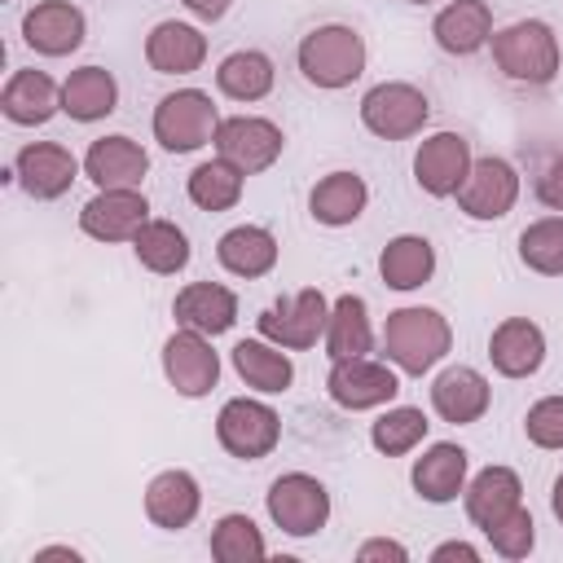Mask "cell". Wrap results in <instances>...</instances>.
<instances>
[{
	"label": "cell",
	"instance_id": "1",
	"mask_svg": "<svg viewBox=\"0 0 563 563\" xmlns=\"http://www.w3.org/2000/svg\"><path fill=\"white\" fill-rule=\"evenodd\" d=\"M383 352L400 374L422 378L453 352V325L440 308L405 303L383 321Z\"/></svg>",
	"mask_w": 563,
	"mask_h": 563
},
{
	"label": "cell",
	"instance_id": "2",
	"mask_svg": "<svg viewBox=\"0 0 563 563\" xmlns=\"http://www.w3.org/2000/svg\"><path fill=\"white\" fill-rule=\"evenodd\" d=\"M493 62L506 79L523 84V88H545L559 79L563 70V48H559V35L550 22L541 18H519L510 26H497L493 40Z\"/></svg>",
	"mask_w": 563,
	"mask_h": 563
},
{
	"label": "cell",
	"instance_id": "3",
	"mask_svg": "<svg viewBox=\"0 0 563 563\" xmlns=\"http://www.w3.org/2000/svg\"><path fill=\"white\" fill-rule=\"evenodd\" d=\"M365 62H369V48H365V35L356 26H343V22H325V26H312L299 48H295V66L299 75L321 88V92H339V88H352L361 75H365Z\"/></svg>",
	"mask_w": 563,
	"mask_h": 563
},
{
	"label": "cell",
	"instance_id": "4",
	"mask_svg": "<svg viewBox=\"0 0 563 563\" xmlns=\"http://www.w3.org/2000/svg\"><path fill=\"white\" fill-rule=\"evenodd\" d=\"M150 128H154V141L167 154H194V150H202V145L216 141L220 114H216L211 92H202V88H176V92L158 97Z\"/></svg>",
	"mask_w": 563,
	"mask_h": 563
},
{
	"label": "cell",
	"instance_id": "5",
	"mask_svg": "<svg viewBox=\"0 0 563 563\" xmlns=\"http://www.w3.org/2000/svg\"><path fill=\"white\" fill-rule=\"evenodd\" d=\"M427 119H431L427 92L405 79H383L361 97V128L378 141H409L427 128Z\"/></svg>",
	"mask_w": 563,
	"mask_h": 563
},
{
	"label": "cell",
	"instance_id": "6",
	"mask_svg": "<svg viewBox=\"0 0 563 563\" xmlns=\"http://www.w3.org/2000/svg\"><path fill=\"white\" fill-rule=\"evenodd\" d=\"M264 510L286 537H317L330 523V488L308 471H286L268 484Z\"/></svg>",
	"mask_w": 563,
	"mask_h": 563
},
{
	"label": "cell",
	"instance_id": "7",
	"mask_svg": "<svg viewBox=\"0 0 563 563\" xmlns=\"http://www.w3.org/2000/svg\"><path fill=\"white\" fill-rule=\"evenodd\" d=\"M325 325H330V299L317 290V286H303L277 303H268L260 317H255V330L286 347V352H308L325 339Z\"/></svg>",
	"mask_w": 563,
	"mask_h": 563
},
{
	"label": "cell",
	"instance_id": "8",
	"mask_svg": "<svg viewBox=\"0 0 563 563\" xmlns=\"http://www.w3.org/2000/svg\"><path fill=\"white\" fill-rule=\"evenodd\" d=\"M216 440L238 462H260L282 444V418L255 396H233L216 413Z\"/></svg>",
	"mask_w": 563,
	"mask_h": 563
},
{
	"label": "cell",
	"instance_id": "9",
	"mask_svg": "<svg viewBox=\"0 0 563 563\" xmlns=\"http://www.w3.org/2000/svg\"><path fill=\"white\" fill-rule=\"evenodd\" d=\"M400 391V374L391 361H369V356H343V361H330V374H325V396L347 409V413H361V409H387Z\"/></svg>",
	"mask_w": 563,
	"mask_h": 563
},
{
	"label": "cell",
	"instance_id": "10",
	"mask_svg": "<svg viewBox=\"0 0 563 563\" xmlns=\"http://www.w3.org/2000/svg\"><path fill=\"white\" fill-rule=\"evenodd\" d=\"M519 189H523L519 167L510 158H501V154H484V158L471 163V172H466V180H462V189L453 198H457V211L466 220L488 224V220H501V216L515 211Z\"/></svg>",
	"mask_w": 563,
	"mask_h": 563
},
{
	"label": "cell",
	"instance_id": "11",
	"mask_svg": "<svg viewBox=\"0 0 563 563\" xmlns=\"http://www.w3.org/2000/svg\"><path fill=\"white\" fill-rule=\"evenodd\" d=\"M211 145H216V154L229 158L242 176H260V172H268V167L282 158L286 132H282L273 119H264V114H229V119H220Z\"/></svg>",
	"mask_w": 563,
	"mask_h": 563
},
{
	"label": "cell",
	"instance_id": "12",
	"mask_svg": "<svg viewBox=\"0 0 563 563\" xmlns=\"http://www.w3.org/2000/svg\"><path fill=\"white\" fill-rule=\"evenodd\" d=\"M163 378L172 383L176 396L202 400L220 383V352L211 347V334L198 330H172L163 339Z\"/></svg>",
	"mask_w": 563,
	"mask_h": 563
},
{
	"label": "cell",
	"instance_id": "13",
	"mask_svg": "<svg viewBox=\"0 0 563 563\" xmlns=\"http://www.w3.org/2000/svg\"><path fill=\"white\" fill-rule=\"evenodd\" d=\"M475 154L462 132H431L413 150V185L427 198H453L471 172Z\"/></svg>",
	"mask_w": 563,
	"mask_h": 563
},
{
	"label": "cell",
	"instance_id": "14",
	"mask_svg": "<svg viewBox=\"0 0 563 563\" xmlns=\"http://www.w3.org/2000/svg\"><path fill=\"white\" fill-rule=\"evenodd\" d=\"M79 172H84V163L66 145H57V141H31L13 158V180L35 202H53V198L70 194V185L79 180Z\"/></svg>",
	"mask_w": 563,
	"mask_h": 563
},
{
	"label": "cell",
	"instance_id": "15",
	"mask_svg": "<svg viewBox=\"0 0 563 563\" xmlns=\"http://www.w3.org/2000/svg\"><path fill=\"white\" fill-rule=\"evenodd\" d=\"M150 220V198L141 189H97L79 207V229L92 242H132Z\"/></svg>",
	"mask_w": 563,
	"mask_h": 563
},
{
	"label": "cell",
	"instance_id": "16",
	"mask_svg": "<svg viewBox=\"0 0 563 563\" xmlns=\"http://www.w3.org/2000/svg\"><path fill=\"white\" fill-rule=\"evenodd\" d=\"M88 35V18L70 0H40L22 13V40L40 57H70Z\"/></svg>",
	"mask_w": 563,
	"mask_h": 563
},
{
	"label": "cell",
	"instance_id": "17",
	"mask_svg": "<svg viewBox=\"0 0 563 563\" xmlns=\"http://www.w3.org/2000/svg\"><path fill=\"white\" fill-rule=\"evenodd\" d=\"M488 405H493V383L475 365H444L431 378V409L440 422L471 427L488 413Z\"/></svg>",
	"mask_w": 563,
	"mask_h": 563
},
{
	"label": "cell",
	"instance_id": "18",
	"mask_svg": "<svg viewBox=\"0 0 563 563\" xmlns=\"http://www.w3.org/2000/svg\"><path fill=\"white\" fill-rule=\"evenodd\" d=\"M466 479H471V453H466L462 444H453V440L427 444L422 457H413V466H409L413 493H418L422 501H431V506L457 501L462 488H466Z\"/></svg>",
	"mask_w": 563,
	"mask_h": 563
},
{
	"label": "cell",
	"instance_id": "19",
	"mask_svg": "<svg viewBox=\"0 0 563 563\" xmlns=\"http://www.w3.org/2000/svg\"><path fill=\"white\" fill-rule=\"evenodd\" d=\"M150 172V154L141 141L123 136V132H110V136H97L84 154V176L97 185V189H141Z\"/></svg>",
	"mask_w": 563,
	"mask_h": 563
},
{
	"label": "cell",
	"instance_id": "20",
	"mask_svg": "<svg viewBox=\"0 0 563 563\" xmlns=\"http://www.w3.org/2000/svg\"><path fill=\"white\" fill-rule=\"evenodd\" d=\"M202 510V484L194 471L185 466H172V471H158L150 484H145V519L163 532H180L198 519Z\"/></svg>",
	"mask_w": 563,
	"mask_h": 563
},
{
	"label": "cell",
	"instance_id": "21",
	"mask_svg": "<svg viewBox=\"0 0 563 563\" xmlns=\"http://www.w3.org/2000/svg\"><path fill=\"white\" fill-rule=\"evenodd\" d=\"M488 361L501 378H532L545 365V330L532 317H506L488 334Z\"/></svg>",
	"mask_w": 563,
	"mask_h": 563
},
{
	"label": "cell",
	"instance_id": "22",
	"mask_svg": "<svg viewBox=\"0 0 563 563\" xmlns=\"http://www.w3.org/2000/svg\"><path fill=\"white\" fill-rule=\"evenodd\" d=\"M493 9L488 0H449L435 18H431V40L440 53L449 57H475L479 48H488L493 40Z\"/></svg>",
	"mask_w": 563,
	"mask_h": 563
},
{
	"label": "cell",
	"instance_id": "23",
	"mask_svg": "<svg viewBox=\"0 0 563 563\" xmlns=\"http://www.w3.org/2000/svg\"><path fill=\"white\" fill-rule=\"evenodd\" d=\"M172 317H176V325L216 339V334L238 325V295L224 282H189V286L176 290Z\"/></svg>",
	"mask_w": 563,
	"mask_h": 563
},
{
	"label": "cell",
	"instance_id": "24",
	"mask_svg": "<svg viewBox=\"0 0 563 563\" xmlns=\"http://www.w3.org/2000/svg\"><path fill=\"white\" fill-rule=\"evenodd\" d=\"M145 62H150V70H158V75H194V70H202V62H207V35H202L194 22L163 18V22H154L150 35H145Z\"/></svg>",
	"mask_w": 563,
	"mask_h": 563
},
{
	"label": "cell",
	"instance_id": "25",
	"mask_svg": "<svg viewBox=\"0 0 563 563\" xmlns=\"http://www.w3.org/2000/svg\"><path fill=\"white\" fill-rule=\"evenodd\" d=\"M62 110V84L44 70H13L0 88V114L18 128H44Z\"/></svg>",
	"mask_w": 563,
	"mask_h": 563
},
{
	"label": "cell",
	"instance_id": "26",
	"mask_svg": "<svg viewBox=\"0 0 563 563\" xmlns=\"http://www.w3.org/2000/svg\"><path fill=\"white\" fill-rule=\"evenodd\" d=\"M462 501H466V519L484 532V528H493L497 519H506L515 506H523V479H519V471L493 462V466H484V471H475V475L466 479Z\"/></svg>",
	"mask_w": 563,
	"mask_h": 563
},
{
	"label": "cell",
	"instance_id": "27",
	"mask_svg": "<svg viewBox=\"0 0 563 563\" xmlns=\"http://www.w3.org/2000/svg\"><path fill=\"white\" fill-rule=\"evenodd\" d=\"M369 207V185L361 172H325L312 194H308V216L325 229H347L365 216Z\"/></svg>",
	"mask_w": 563,
	"mask_h": 563
},
{
	"label": "cell",
	"instance_id": "28",
	"mask_svg": "<svg viewBox=\"0 0 563 563\" xmlns=\"http://www.w3.org/2000/svg\"><path fill=\"white\" fill-rule=\"evenodd\" d=\"M277 255H282V246H277L273 229H264V224H233L216 242L220 268L233 273V277H246V282L268 277L277 268Z\"/></svg>",
	"mask_w": 563,
	"mask_h": 563
},
{
	"label": "cell",
	"instance_id": "29",
	"mask_svg": "<svg viewBox=\"0 0 563 563\" xmlns=\"http://www.w3.org/2000/svg\"><path fill=\"white\" fill-rule=\"evenodd\" d=\"M229 361H233L238 378H242L251 391H260V396H282V391H290V383H295V361H290V352L277 347V343H268L264 334L233 343Z\"/></svg>",
	"mask_w": 563,
	"mask_h": 563
},
{
	"label": "cell",
	"instance_id": "30",
	"mask_svg": "<svg viewBox=\"0 0 563 563\" xmlns=\"http://www.w3.org/2000/svg\"><path fill=\"white\" fill-rule=\"evenodd\" d=\"M378 277L387 290H422L435 277V246L422 233H396L383 251H378Z\"/></svg>",
	"mask_w": 563,
	"mask_h": 563
},
{
	"label": "cell",
	"instance_id": "31",
	"mask_svg": "<svg viewBox=\"0 0 563 563\" xmlns=\"http://www.w3.org/2000/svg\"><path fill=\"white\" fill-rule=\"evenodd\" d=\"M119 110V79L106 66H79L62 79V114L75 123H97Z\"/></svg>",
	"mask_w": 563,
	"mask_h": 563
},
{
	"label": "cell",
	"instance_id": "32",
	"mask_svg": "<svg viewBox=\"0 0 563 563\" xmlns=\"http://www.w3.org/2000/svg\"><path fill=\"white\" fill-rule=\"evenodd\" d=\"M277 84V70H273V57L260 53V48H233L229 57H220L216 66V88L229 97V101H264Z\"/></svg>",
	"mask_w": 563,
	"mask_h": 563
},
{
	"label": "cell",
	"instance_id": "33",
	"mask_svg": "<svg viewBox=\"0 0 563 563\" xmlns=\"http://www.w3.org/2000/svg\"><path fill=\"white\" fill-rule=\"evenodd\" d=\"M132 255L154 277H176L194 251H189V233L176 220H145L132 238Z\"/></svg>",
	"mask_w": 563,
	"mask_h": 563
},
{
	"label": "cell",
	"instance_id": "34",
	"mask_svg": "<svg viewBox=\"0 0 563 563\" xmlns=\"http://www.w3.org/2000/svg\"><path fill=\"white\" fill-rule=\"evenodd\" d=\"M325 356L343 361V356H369L374 347V325H369V303L361 295H339L330 303V325H325Z\"/></svg>",
	"mask_w": 563,
	"mask_h": 563
},
{
	"label": "cell",
	"instance_id": "35",
	"mask_svg": "<svg viewBox=\"0 0 563 563\" xmlns=\"http://www.w3.org/2000/svg\"><path fill=\"white\" fill-rule=\"evenodd\" d=\"M242 189H246V176L229 163V158H202L189 176H185V194L198 211H233L242 202Z\"/></svg>",
	"mask_w": 563,
	"mask_h": 563
},
{
	"label": "cell",
	"instance_id": "36",
	"mask_svg": "<svg viewBox=\"0 0 563 563\" xmlns=\"http://www.w3.org/2000/svg\"><path fill=\"white\" fill-rule=\"evenodd\" d=\"M427 431H431V422H427V413L418 405H387L369 422V444L383 457H405L427 440Z\"/></svg>",
	"mask_w": 563,
	"mask_h": 563
},
{
	"label": "cell",
	"instance_id": "37",
	"mask_svg": "<svg viewBox=\"0 0 563 563\" xmlns=\"http://www.w3.org/2000/svg\"><path fill=\"white\" fill-rule=\"evenodd\" d=\"M268 554V541L260 532V523L242 510H229L211 523V559L220 563H255Z\"/></svg>",
	"mask_w": 563,
	"mask_h": 563
},
{
	"label": "cell",
	"instance_id": "38",
	"mask_svg": "<svg viewBox=\"0 0 563 563\" xmlns=\"http://www.w3.org/2000/svg\"><path fill=\"white\" fill-rule=\"evenodd\" d=\"M519 264L537 277H563V216H541L519 233Z\"/></svg>",
	"mask_w": 563,
	"mask_h": 563
},
{
	"label": "cell",
	"instance_id": "39",
	"mask_svg": "<svg viewBox=\"0 0 563 563\" xmlns=\"http://www.w3.org/2000/svg\"><path fill=\"white\" fill-rule=\"evenodd\" d=\"M484 537H488V545H493V554H501V559H528L532 550H537V523H532V510L528 506H515L506 519H497L493 528H484Z\"/></svg>",
	"mask_w": 563,
	"mask_h": 563
},
{
	"label": "cell",
	"instance_id": "40",
	"mask_svg": "<svg viewBox=\"0 0 563 563\" xmlns=\"http://www.w3.org/2000/svg\"><path fill=\"white\" fill-rule=\"evenodd\" d=\"M523 435L528 444L545 453H563V396H541L523 413Z\"/></svg>",
	"mask_w": 563,
	"mask_h": 563
},
{
	"label": "cell",
	"instance_id": "41",
	"mask_svg": "<svg viewBox=\"0 0 563 563\" xmlns=\"http://www.w3.org/2000/svg\"><path fill=\"white\" fill-rule=\"evenodd\" d=\"M537 202L550 207V211H563V154H554L541 172H537V185H532Z\"/></svg>",
	"mask_w": 563,
	"mask_h": 563
},
{
	"label": "cell",
	"instance_id": "42",
	"mask_svg": "<svg viewBox=\"0 0 563 563\" xmlns=\"http://www.w3.org/2000/svg\"><path fill=\"white\" fill-rule=\"evenodd\" d=\"M405 559H409V545L396 537H369L356 545V563H405Z\"/></svg>",
	"mask_w": 563,
	"mask_h": 563
},
{
	"label": "cell",
	"instance_id": "43",
	"mask_svg": "<svg viewBox=\"0 0 563 563\" xmlns=\"http://www.w3.org/2000/svg\"><path fill=\"white\" fill-rule=\"evenodd\" d=\"M444 559H466V563H479V559H484V550H479V545H471V541H440V545L431 550V563H444Z\"/></svg>",
	"mask_w": 563,
	"mask_h": 563
},
{
	"label": "cell",
	"instance_id": "44",
	"mask_svg": "<svg viewBox=\"0 0 563 563\" xmlns=\"http://www.w3.org/2000/svg\"><path fill=\"white\" fill-rule=\"evenodd\" d=\"M180 4H185L198 22H220V18L229 13V4H233V0H180Z\"/></svg>",
	"mask_w": 563,
	"mask_h": 563
},
{
	"label": "cell",
	"instance_id": "45",
	"mask_svg": "<svg viewBox=\"0 0 563 563\" xmlns=\"http://www.w3.org/2000/svg\"><path fill=\"white\" fill-rule=\"evenodd\" d=\"M44 559H70V563H79L84 554H79L75 545H40V550H35V563H44Z\"/></svg>",
	"mask_w": 563,
	"mask_h": 563
},
{
	"label": "cell",
	"instance_id": "46",
	"mask_svg": "<svg viewBox=\"0 0 563 563\" xmlns=\"http://www.w3.org/2000/svg\"><path fill=\"white\" fill-rule=\"evenodd\" d=\"M550 510H554V519H559V528H563V471H559L554 484H550Z\"/></svg>",
	"mask_w": 563,
	"mask_h": 563
},
{
	"label": "cell",
	"instance_id": "47",
	"mask_svg": "<svg viewBox=\"0 0 563 563\" xmlns=\"http://www.w3.org/2000/svg\"><path fill=\"white\" fill-rule=\"evenodd\" d=\"M405 4H435V0H405Z\"/></svg>",
	"mask_w": 563,
	"mask_h": 563
}]
</instances>
